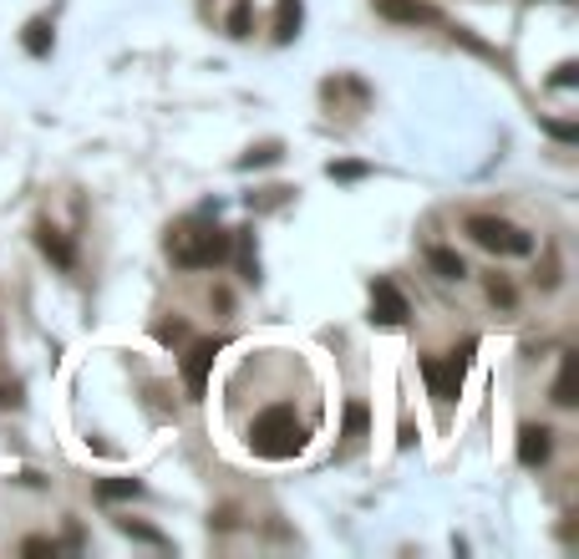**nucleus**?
Returning <instances> with one entry per match:
<instances>
[{"mask_svg": "<svg viewBox=\"0 0 579 559\" xmlns=\"http://www.w3.org/2000/svg\"><path fill=\"white\" fill-rule=\"evenodd\" d=\"M488 295H493L499 306H514V285H503V280H488Z\"/></svg>", "mask_w": 579, "mask_h": 559, "instance_id": "393cba45", "label": "nucleus"}, {"mask_svg": "<svg viewBox=\"0 0 579 559\" xmlns=\"http://www.w3.org/2000/svg\"><path fill=\"white\" fill-rule=\"evenodd\" d=\"M376 15H386L396 26H433L437 21V11L422 0H376Z\"/></svg>", "mask_w": 579, "mask_h": 559, "instance_id": "0eeeda50", "label": "nucleus"}, {"mask_svg": "<svg viewBox=\"0 0 579 559\" xmlns=\"http://www.w3.org/2000/svg\"><path fill=\"white\" fill-rule=\"evenodd\" d=\"M554 402H559V407H575V402H579V357H575V351H569L565 366H559V382H554Z\"/></svg>", "mask_w": 579, "mask_h": 559, "instance_id": "9b49d317", "label": "nucleus"}, {"mask_svg": "<svg viewBox=\"0 0 579 559\" xmlns=\"http://www.w3.org/2000/svg\"><path fill=\"white\" fill-rule=\"evenodd\" d=\"M234 240H239V270H244V280H260V260H254V240H250V229H239Z\"/></svg>", "mask_w": 579, "mask_h": 559, "instance_id": "dca6fc26", "label": "nucleus"}, {"mask_svg": "<svg viewBox=\"0 0 579 559\" xmlns=\"http://www.w3.org/2000/svg\"><path fill=\"white\" fill-rule=\"evenodd\" d=\"M301 21H305L301 0H280V6H275V41H280V46H290V41L301 36Z\"/></svg>", "mask_w": 579, "mask_h": 559, "instance_id": "9d476101", "label": "nucleus"}, {"mask_svg": "<svg viewBox=\"0 0 579 559\" xmlns=\"http://www.w3.org/2000/svg\"><path fill=\"white\" fill-rule=\"evenodd\" d=\"M371 320H376V326H402V320H407V300H402V291H396L392 280H376V285H371Z\"/></svg>", "mask_w": 579, "mask_h": 559, "instance_id": "423d86ee", "label": "nucleus"}, {"mask_svg": "<svg viewBox=\"0 0 579 559\" xmlns=\"http://www.w3.org/2000/svg\"><path fill=\"white\" fill-rule=\"evenodd\" d=\"M36 244H41V254H46V260H56L62 270H72V265H77V250H72V240H66L62 229L41 224V229H36Z\"/></svg>", "mask_w": 579, "mask_h": 559, "instance_id": "1a4fd4ad", "label": "nucleus"}, {"mask_svg": "<svg viewBox=\"0 0 579 559\" xmlns=\"http://www.w3.org/2000/svg\"><path fill=\"white\" fill-rule=\"evenodd\" d=\"M264 163H280V143H260V147H250V153L239 158V168H264Z\"/></svg>", "mask_w": 579, "mask_h": 559, "instance_id": "f3484780", "label": "nucleus"}, {"mask_svg": "<svg viewBox=\"0 0 579 559\" xmlns=\"http://www.w3.org/2000/svg\"><path fill=\"white\" fill-rule=\"evenodd\" d=\"M219 351H225V341L219 336H209V341H194L184 357V386H188V397H204V386H209V372H214V361H219Z\"/></svg>", "mask_w": 579, "mask_h": 559, "instance_id": "39448f33", "label": "nucleus"}, {"mask_svg": "<svg viewBox=\"0 0 579 559\" xmlns=\"http://www.w3.org/2000/svg\"><path fill=\"white\" fill-rule=\"evenodd\" d=\"M468 357H473V347H462L458 357H427L422 361V376H427V392H433L437 402H458L462 392V366H468Z\"/></svg>", "mask_w": 579, "mask_h": 559, "instance_id": "20e7f679", "label": "nucleus"}, {"mask_svg": "<svg viewBox=\"0 0 579 559\" xmlns=\"http://www.w3.org/2000/svg\"><path fill=\"white\" fill-rule=\"evenodd\" d=\"M250 448L260 458H270V463H285V458H295L305 448V423L290 407H264L250 427Z\"/></svg>", "mask_w": 579, "mask_h": 559, "instance_id": "f03ea898", "label": "nucleus"}, {"mask_svg": "<svg viewBox=\"0 0 579 559\" xmlns=\"http://www.w3.org/2000/svg\"><path fill=\"white\" fill-rule=\"evenodd\" d=\"M21 41H26V52H31V56H46V52H52V21H31Z\"/></svg>", "mask_w": 579, "mask_h": 559, "instance_id": "4468645a", "label": "nucleus"}, {"mask_svg": "<svg viewBox=\"0 0 579 559\" xmlns=\"http://www.w3.org/2000/svg\"><path fill=\"white\" fill-rule=\"evenodd\" d=\"M549 81H554V87H575V81H579V67H575V62H559Z\"/></svg>", "mask_w": 579, "mask_h": 559, "instance_id": "5701e85b", "label": "nucleus"}, {"mask_svg": "<svg viewBox=\"0 0 579 559\" xmlns=\"http://www.w3.org/2000/svg\"><path fill=\"white\" fill-rule=\"evenodd\" d=\"M330 178H341V184H351V178H367V163H330Z\"/></svg>", "mask_w": 579, "mask_h": 559, "instance_id": "4be33fe9", "label": "nucleus"}, {"mask_svg": "<svg viewBox=\"0 0 579 559\" xmlns=\"http://www.w3.org/2000/svg\"><path fill=\"white\" fill-rule=\"evenodd\" d=\"M168 254H173V265H184V270H214L234 254V234L209 224V219L198 213V219H188V224H178L168 234Z\"/></svg>", "mask_w": 579, "mask_h": 559, "instance_id": "f257e3e1", "label": "nucleus"}, {"mask_svg": "<svg viewBox=\"0 0 579 559\" xmlns=\"http://www.w3.org/2000/svg\"><path fill=\"white\" fill-rule=\"evenodd\" d=\"M554 432L549 427H524V432H518V463L524 468H539L544 458H549V448H554Z\"/></svg>", "mask_w": 579, "mask_h": 559, "instance_id": "6e6552de", "label": "nucleus"}, {"mask_svg": "<svg viewBox=\"0 0 579 559\" xmlns=\"http://www.w3.org/2000/svg\"><path fill=\"white\" fill-rule=\"evenodd\" d=\"M56 549H62L56 539H26V545H21V555H26V559H56Z\"/></svg>", "mask_w": 579, "mask_h": 559, "instance_id": "6ab92c4d", "label": "nucleus"}, {"mask_svg": "<svg viewBox=\"0 0 579 559\" xmlns=\"http://www.w3.org/2000/svg\"><path fill=\"white\" fill-rule=\"evenodd\" d=\"M427 265H433L443 280H462V275H468V265H462L458 250H427Z\"/></svg>", "mask_w": 579, "mask_h": 559, "instance_id": "f8f14e48", "label": "nucleus"}, {"mask_svg": "<svg viewBox=\"0 0 579 559\" xmlns=\"http://www.w3.org/2000/svg\"><path fill=\"white\" fill-rule=\"evenodd\" d=\"M138 493H143V483H138V479H102V483H97V498H102V504H118V498H138Z\"/></svg>", "mask_w": 579, "mask_h": 559, "instance_id": "ddd939ff", "label": "nucleus"}, {"mask_svg": "<svg viewBox=\"0 0 579 559\" xmlns=\"http://www.w3.org/2000/svg\"><path fill=\"white\" fill-rule=\"evenodd\" d=\"M184 336H188L184 320H163V326H159V341H163V347H178Z\"/></svg>", "mask_w": 579, "mask_h": 559, "instance_id": "412c9836", "label": "nucleus"}, {"mask_svg": "<svg viewBox=\"0 0 579 559\" xmlns=\"http://www.w3.org/2000/svg\"><path fill=\"white\" fill-rule=\"evenodd\" d=\"M544 128H549V138H559V143H575V138H579L575 122H544Z\"/></svg>", "mask_w": 579, "mask_h": 559, "instance_id": "b1692460", "label": "nucleus"}, {"mask_svg": "<svg viewBox=\"0 0 579 559\" xmlns=\"http://www.w3.org/2000/svg\"><path fill=\"white\" fill-rule=\"evenodd\" d=\"M468 234H473V244H483V250H493V254H528L534 250V240H528L524 229L499 219V213H473V219H468Z\"/></svg>", "mask_w": 579, "mask_h": 559, "instance_id": "7ed1b4c3", "label": "nucleus"}, {"mask_svg": "<svg viewBox=\"0 0 579 559\" xmlns=\"http://www.w3.org/2000/svg\"><path fill=\"white\" fill-rule=\"evenodd\" d=\"M250 31H254V6H250V0H239L234 11H229V36H239V41H244Z\"/></svg>", "mask_w": 579, "mask_h": 559, "instance_id": "2eb2a0df", "label": "nucleus"}, {"mask_svg": "<svg viewBox=\"0 0 579 559\" xmlns=\"http://www.w3.org/2000/svg\"><path fill=\"white\" fill-rule=\"evenodd\" d=\"M346 432H351V438H361V432H367V407H361V402H351V407H346Z\"/></svg>", "mask_w": 579, "mask_h": 559, "instance_id": "aec40b11", "label": "nucleus"}, {"mask_svg": "<svg viewBox=\"0 0 579 559\" xmlns=\"http://www.w3.org/2000/svg\"><path fill=\"white\" fill-rule=\"evenodd\" d=\"M118 529L128 534V539H143V545H168L159 529H148V524H132V519H118Z\"/></svg>", "mask_w": 579, "mask_h": 559, "instance_id": "a211bd4d", "label": "nucleus"}]
</instances>
